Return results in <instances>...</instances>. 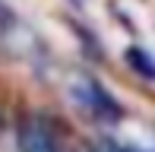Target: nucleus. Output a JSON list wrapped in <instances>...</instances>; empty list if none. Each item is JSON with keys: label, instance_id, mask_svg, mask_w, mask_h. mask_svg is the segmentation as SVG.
Here are the masks:
<instances>
[{"label": "nucleus", "instance_id": "2", "mask_svg": "<svg viewBox=\"0 0 155 152\" xmlns=\"http://www.w3.org/2000/svg\"><path fill=\"white\" fill-rule=\"evenodd\" d=\"M73 98L82 101V108H89L95 117H108V121H120V105L104 92L98 82H79L73 86Z\"/></svg>", "mask_w": 155, "mask_h": 152}, {"label": "nucleus", "instance_id": "1", "mask_svg": "<svg viewBox=\"0 0 155 152\" xmlns=\"http://www.w3.org/2000/svg\"><path fill=\"white\" fill-rule=\"evenodd\" d=\"M19 152H63V136L57 124L41 114H32L19 127Z\"/></svg>", "mask_w": 155, "mask_h": 152}, {"label": "nucleus", "instance_id": "4", "mask_svg": "<svg viewBox=\"0 0 155 152\" xmlns=\"http://www.w3.org/2000/svg\"><path fill=\"white\" fill-rule=\"evenodd\" d=\"M95 152H143V149H136V146H114V143H101Z\"/></svg>", "mask_w": 155, "mask_h": 152}, {"label": "nucleus", "instance_id": "3", "mask_svg": "<svg viewBox=\"0 0 155 152\" xmlns=\"http://www.w3.org/2000/svg\"><path fill=\"white\" fill-rule=\"evenodd\" d=\"M127 64H130L136 73H143V76H149V79H155V57H149L143 48H130V51H127Z\"/></svg>", "mask_w": 155, "mask_h": 152}, {"label": "nucleus", "instance_id": "5", "mask_svg": "<svg viewBox=\"0 0 155 152\" xmlns=\"http://www.w3.org/2000/svg\"><path fill=\"white\" fill-rule=\"evenodd\" d=\"M6 29H13V16L3 3H0V35H6Z\"/></svg>", "mask_w": 155, "mask_h": 152}]
</instances>
